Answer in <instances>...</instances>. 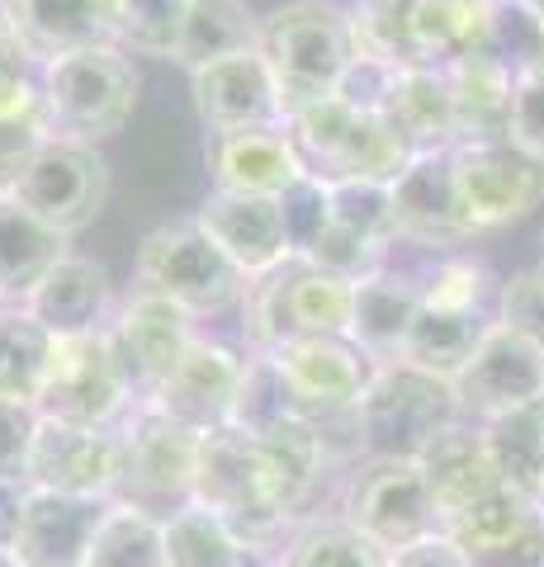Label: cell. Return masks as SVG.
I'll return each mask as SVG.
<instances>
[{
    "mask_svg": "<svg viewBox=\"0 0 544 567\" xmlns=\"http://www.w3.org/2000/svg\"><path fill=\"white\" fill-rule=\"evenodd\" d=\"M454 421H464L454 383L408 360L374 364V379L356 402V435L365 458H417Z\"/></svg>",
    "mask_w": 544,
    "mask_h": 567,
    "instance_id": "1",
    "label": "cell"
},
{
    "mask_svg": "<svg viewBox=\"0 0 544 567\" xmlns=\"http://www.w3.org/2000/svg\"><path fill=\"white\" fill-rule=\"evenodd\" d=\"M260 52L289 110L337 91L356 58V20L331 0H289L260 20Z\"/></svg>",
    "mask_w": 544,
    "mask_h": 567,
    "instance_id": "2",
    "label": "cell"
},
{
    "mask_svg": "<svg viewBox=\"0 0 544 567\" xmlns=\"http://www.w3.org/2000/svg\"><path fill=\"white\" fill-rule=\"evenodd\" d=\"M195 502L223 516L227 529L247 544V554H279V539L289 535V520H294L266 483L256 435L237 431V425H218V431H208L199 440Z\"/></svg>",
    "mask_w": 544,
    "mask_h": 567,
    "instance_id": "3",
    "label": "cell"
},
{
    "mask_svg": "<svg viewBox=\"0 0 544 567\" xmlns=\"http://www.w3.org/2000/svg\"><path fill=\"white\" fill-rule=\"evenodd\" d=\"M39 85L58 137H76V142L124 133V123L137 110V91H143L133 58L119 43L66 52V58L43 66Z\"/></svg>",
    "mask_w": 544,
    "mask_h": 567,
    "instance_id": "4",
    "label": "cell"
},
{
    "mask_svg": "<svg viewBox=\"0 0 544 567\" xmlns=\"http://www.w3.org/2000/svg\"><path fill=\"white\" fill-rule=\"evenodd\" d=\"M119 435H124V477H119L114 502L147 511L156 520L195 502V468L204 440L199 431L171 421L162 406L137 402L119 425Z\"/></svg>",
    "mask_w": 544,
    "mask_h": 567,
    "instance_id": "5",
    "label": "cell"
},
{
    "mask_svg": "<svg viewBox=\"0 0 544 567\" xmlns=\"http://www.w3.org/2000/svg\"><path fill=\"white\" fill-rule=\"evenodd\" d=\"M137 284L189 317H218L247 293V275L199 233V223H171L147 233L137 246Z\"/></svg>",
    "mask_w": 544,
    "mask_h": 567,
    "instance_id": "6",
    "label": "cell"
},
{
    "mask_svg": "<svg viewBox=\"0 0 544 567\" xmlns=\"http://www.w3.org/2000/svg\"><path fill=\"white\" fill-rule=\"evenodd\" d=\"M341 520L356 525L383 554H402L441 535V511L431 502L427 473L417 458H360L346 477Z\"/></svg>",
    "mask_w": 544,
    "mask_h": 567,
    "instance_id": "7",
    "label": "cell"
},
{
    "mask_svg": "<svg viewBox=\"0 0 544 567\" xmlns=\"http://www.w3.org/2000/svg\"><path fill=\"white\" fill-rule=\"evenodd\" d=\"M39 416L43 421H66V425H124V416L137 406L133 383L119 364L110 336H66L52 341L48 379L39 393Z\"/></svg>",
    "mask_w": 544,
    "mask_h": 567,
    "instance_id": "8",
    "label": "cell"
},
{
    "mask_svg": "<svg viewBox=\"0 0 544 567\" xmlns=\"http://www.w3.org/2000/svg\"><path fill=\"white\" fill-rule=\"evenodd\" d=\"M10 194L62 237H76L110 204V162L95 152V142L48 137Z\"/></svg>",
    "mask_w": 544,
    "mask_h": 567,
    "instance_id": "9",
    "label": "cell"
},
{
    "mask_svg": "<svg viewBox=\"0 0 544 567\" xmlns=\"http://www.w3.org/2000/svg\"><path fill=\"white\" fill-rule=\"evenodd\" d=\"M119 477H124V435H119V425H66L39 416V435H33L24 468L29 487L114 502Z\"/></svg>",
    "mask_w": 544,
    "mask_h": 567,
    "instance_id": "10",
    "label": "cell"
},
{
    "mask_svg": "<svg viewBox=\"0 0 544 567\" xmlns=\"http://www.w3.org/2000/svg\"><path fill=\"white\" fill-rule=\"evenodd\" d=\"M454 152V181L479 233L516 223L544 204V156L502 142H460Z\"/></svg>",
    "mask_w": 544,
    "mask_h": 567,
    "instance_id": "11",
    "label": "cell"
},
{
    "mask_svg": "<svg viewBox=\"0 0 544 567\" xmlns=\"http://www.w3.org/2000/svg\"><path fill=\"white\" fill-rule=\"evenodd\" d=\"M110 346L124 364V374L133 383V398L137 402H152L162 393V383L175 374V364L185 360V350L195 346V317L185 308L166 303L147 289H137L124 308L114 312V322L104 327Z\"/></svg>",
    "mask_w": 544,
    "mask_h": 567,
    "instance_id": "12",
    "label": "cell"
},
{
    "mask_svg": "<svg viewBox=\"0 0 544 567\" xmlns=\"http://www.w3.org/2000/svg\"><path fill=\"white\" fill-rule=\"evenodd\" d=\"M454 398H460L464 416H479V421L521 412V406H540L544 402V350L531 346L525 336L506 331L502 322H493L479 341V350H473V360L454 379Z\"/></svg>",
    "mask_w": 544,
    "mask_h": 567,
    "instance_id": "13",
    "label": "cell"
},
{
    "mask_svg": "<svg viewBox=\"0 0 544 567\" xmlns=\"http://www.w3.org/2000/svg\"><path fill=\"white\" fill-rule=\"evenodd\" d=\"M270 354L285 369L298 412L312 421L356 412V402L374 379V360L350 336H298V341H285Z\"/></svg>",
    "mask_w": 544,
    "mask_h": 567,
    "instance_id": "14",
    "label": "cell"
},
{
    "mask_svg": "<svg viewBox=\"0 0 544 567\" xmlns=\"http://www.w3.org/2000/svg\"><path fill=\"white\" fill-rule=\"evenodd\" d=\"M189 95H195V110L208 133L285 128L289 123V104L279 95V81L260 48L195 71L189 76Z\"/></svg>",
    "mask_w": 544,
    "mask_h": 567,
    "instance_id": "15",
    "label": "cell"
},
{
    "mask_svg": "<svg viewBox=\"0 0 544 567\" xmlns=\"http://www.w3.org/2000/svg\"><path fill=\"white\" fill-rule=\"evenodd\" d=\"M393 227L402 241L417 246H460L479 237L460 181H454V152H417L408 171L393 181Z\"/></svg>",
    "mask_w": 544,
    "mask_h": 567,
    "instance_id": "16",
    "label": "cell"
},
{
    "mask_svg": "<svg viewBox=\"0 0 544 567\" xmlns=\"http://www.w3.org/2000/svg\"><path fill=\"white\" fill-rule=\"evenodd\" d=\"M199 233L237 265L247 279L275 275L279 265L294 260V246L285 233V208L279 199H256V194L208 189L195 213Z\"/></svg>",
    "mask_w": 544,
    "mask_h": 567,
    "instance_id": "17",
    "label": "cell"
},
{
    "mask_svg": "<svg viewBox=\"0 0 544 567\" xmlns=\"http://www.w3.org/2000/svg\"><path fill=\"white\" fill-rule=\"evenodd\" d=\"M242 369H247V354H237L227 341H214V336H195V346L185 350V360L175 364V374L162 383L152 406H162L171 421L189 425V431L208 435L233 416Z\"/></svg>",
    "mask_w": 544,
    "mask_h": 567,
    "instance_id": "18",
    "label": "cell"
},
{
    "mask_svg": "<svg viewBox=\"0 0 544 567\" xmlns=\"http://www.w3.org/2000/svg\"><path fill=\"white\" fill-rule=\"evenodd\" d=\"M0 14L29 62H58L66 52L114 43L119 0H0Z\"/></svg>",
    "mask_w": 544,
    "mask_h": 567,
    "instance_id": "19",
    "label": "cell"
},
{
    "mask_svg": "<svg viewBox=\"0 0 544 567\" xmlns=\"http://www.w3.org/2000/svg\"><path fill=\"white\" fill-rule=\"evenodd\" d=\"M104 511H110V502H100V496H66V492L29 487L10 554L24 567H81Z\"/></svg>",
    "mask_w": 544,
    "mask_h": 567,
    "instance_id": "20",
    "label": "cell"
},
{
    "mask_svg": "<svg viewBox=\"0 0 544 567\" xmlns=\"http://www.w3.org/2000/svg\"><path fill=\"white\" fill-rule=\"evenodd\" d=\"M24 312L39 322L52 341L66 336H95L114 322V284L110 270L91 256L66 251L58 265L48 270V279L24 298Z\"/></svg>",
    "mask_w": 544,
    "mask_h": 567,
    "instance_id": "21",
    "label": "cell"
},
{
    "mask_svg": "<svg viewBox=\"0 0 544 567\" xmlns=\"http://www.w3.org/2000/svg\"><path fill=\"white\" fill-rule=\"evenodd\" d=\"M208 171L214 189L256 194V199H285L304 181V162L289 128H247V133H208Z\"/></svg>",
    "mask_w": 544,
    "mask_h": 567,
    "instance_id": "22",
    "label": "cell"
},
{
    "mask_svg": "<svg viewBox=\"0 0 544 567\" xmlns=\"http://www.w3.org/2000/svg\"><path fill=\"white\" fill-rule=\"evenodd\" d=\"M417 464H421V473H427L435 511H441V529L454 516H464L469 506H479L483 496H493L497 487H506L497 464H493V450H487L483 425L454 421L450 431H441L427 450L417 454Z\"/></svg>",
    "mask_w": 544,
    "mask_h": 567,
    "instance_id": "23",
    "label": "cell"
},
{
    "mask_svg": "<svg viewBox=\"0 0 544 567\" xmlns=\"http://www.w3.org/2000/svg\"><path fill=\"white\" fill-rule=\"evenodd\" d=\"M260 450V468H266V483L275 492V502L298 516L308 506V496L318 492L322 473L331 468V440L322 431V421L312 416H289L285 425L256 435Z\"/></svg>",
    "mask_w": 544,
    "mask_h": 567,
    "instance_id": "24",
    "label": "cell"
},
{
    "mask_svg": "<svg viewBox=\"0 0 544 567\" xmlns=\"http://www.w3.org/2000/svg\"><path fill=\"white\" fill-rule=\"evenodd\" d=\"M66 256V237L29 213L14 194H0V308H24V298Z\"/></svg>",
    "mask_w": 544,
    "mask_h": 567,
    "instance_id": "25",
    "label": "cell"
},
{
    "mask_svg": "<svg viewBox=\"0 0 544 567\" xmlns=\"http://www.w3.org/2000/svg\"><path fill=\"white\" fill-rule=\"evenodd\" d=\"M445 76H450V95H454L460 142H502V137H512L516 71H506L493 52H473V58L445 66Z\"/></svg>",
    "mask_w": 544,
    "mask_h": 567,
    "instance_id": "26",
    "label": "cell"
},
{
    "mask_svg": "<svg viewBox=\"0 0 544 567\" xmlns=\"http://www.w3.org/2000/svg\"><path fill=\"white\" fill-rule=\"evenodd\" d=\"M421 312L417 279L379 270L356 284V308H350V341H356L374 364L398 360L408 346V331Z\"/></svg>",
    "mask_w": 544,
    "mask_h": 567,
    "instance_id": "27",
    "label": "cell"
},
{
    "mask_svg": "<svg viewBox=\"0 0 544 567\" xmlns=\"http://www.w3.org/2000/svg\"><path fill=\"white\" fill-rule=\"evenodd\" d=\"M389 123L408 137L412 152H450L460 147V123H454L450 76L441 66H408L389 100Z\"/></svg>",
    "mask_w": 544,
    "mask_h": 567,
    "instance_id": "28",
    "label": "cell"
},
{
    "mask_svg": "<svg viewBox=\"0 0 544 567\" xmlns=\"http://www.w3.org/2000/svg\"><path fill=\"white\" fill-rule=\"evenodd\" d=\"M408 33L417 66H454L487 52V6L479 0H408Z\"/></svg>",
    "mask_w": 544,
    "mask_h": 567,
    "instance_id": "29",
    "label": "cell"
},
{
    "mask_svg": "<svg viewBox=\"0 0 544 567\" xmlns=\"http://www.w3.org/2000/svg\"><path fill=\"white\" fill-rule=\"evenodd\" d=\"M260 48V20L252 14L247 0H189L181 48L171 62H181L189 76L214 62L242 58V52Z\"/></svg>",
    "mask_w": 544,
    "mask_h": 567,
    "instance_id": "30",
    "label": "cell"
},
{
    "mask_svg": "<svg viewBox=\"0 0 544 567\" xmlns=\"http://www.w3.org/2000/svg\"><path fill=\"white\" fill-rule=\"evenodd\" d=\"M487 317L483 312H454V308H431L421 303L417 322L408 331V346H402L398 360H408L417 369H427L435 379H460V369L473 360V350L487 336Z\"/></svg>",
    "mask_w": 544,
    "mask_h": 567,
    "instance_id": "31",
    "label": "cell"
},
{
    "mask_svg": "<svg viewBox=\"0 0 544 567\" xmlns=\"http://www.w3.org/2000/svg\"><path fill=\"white\" fill-rule=\"evenodd\" d=\"M483 435L502 483L544 506V402L483 421Z\"/></svg>",
    "mask_w": 544,
    "mask_h": 567,
    "instance_id": "32",
    "label": "cell"
},
{
    "mask_svg": "<svg viewBox=\"0 0 544 567\" xmlns=\"http://www.w3.org/2000/svg\"><path fill=\"white\" fill-rule=\"evenodd\" d=\"M412 147L408 137H402L389 114H356V123H350L346 142L337 147V156H331L327 166V185L331 181H374V185H393L402 171H408L412 162Z\"/></svg>",
    "mask_w": 544,
    "mask_h": 567,
    "instance_id": "33",
    "label": "cell"
},
{
    "mask_svg": "<svg viewBox=\"0 0 544 567\" xmlns=\"http://www.w3.org/2000/svg\"><path fill=\"white\" fill-rule=\"evenodd\" d=\"M166 535V567H247V544H242L223 516L189 502L162 520Z\"/></svg>",
    "mask_w": 544,
    "mask_h": 567,
    "instance_id": "34",
    "label": "cell"
},
{
    "mask_svg": "<svg viewBox=\"0 0 544 567\" xmlns=\"http://www.w3.org/2000/svg\"><path fill=\"white\" fill-rule=\"evenodd\" d=\"M48 137H58V128H52L43 85L29 76L14 85V91L0 95V194L14 189L20 171L39 156Z\"/></svg>",
    "mask_w": 544,
    "mask_h": 567,
    "instance_id": "35",
    "label": "cell"
},
{
    "mask_svg": "<svg viewBox=\"0 0 544 567\" xmlns=\"http://www.w3.org/2000/svg\"><path fill=\"white\" fill-rule=\"evenodd\" d=\"M52 360V336L24 308H0V398L39 402Z\"/></svg>",
    "mask_w": 544,
    "mask_h": 567,
    "instance_id": "36",
    "label": "cell"
},
{
    "mask_svg": "<svg viewBox=\"0 0 544 567\" xmlns=\"http://www.w3.org/2000/svg\"><path fill=\"white\" fill-rule=\"evenodd\" d=\"M81 567H166L162 520L147 516V511H137V506L110 502Z\"/></svg>",
    "mask_w": 544,
    "mask_h": 567,
    "instance_id": "37",
    "label": "cell"
},
{
    "mask_svg": "<svg viewBox=\"0 0 544 567\" xmlns=\"http://www.w3.org/2000/svg\"><path fill=\"white\" fill-rule=\"evenodd\" d=\"M289 416H304V412H298V398H294V388L285 379V369L275 364V354L252 350L247 369H242L227 425H237V431H247V435H266V431H275V425H285Z\"/></svg>",
    "mask_w": 544,
    "mask_h": 567,
    "instance_id": "38",
    "label": "cell"
},
{
    "mask_svg": "<svg viewBox=\"0 0 544 567\" xmlns=\"http://www.w3.org/2000/svg\"><path fill=\"white\" fill-rule=\"evenodd\" d=\"M275 567H389V554L346 520H312L289 535Z\"/></svg>",
    "mask_w": 544,
    "mask_h": 567,
    "instance_id": "39",
    "label": "cell"
},
{
    "mask_svg": "<svg viewBox=\"0 0 544 567\" xmlns=\"http://www.w3.org/2000/svg\"><path fill=\"white\" fill-rule=\"evenodd\" d=\"M189 0H119V24L114 43L124 52H143V58H175L181 48Z\"/></svg>",
    "mask_w": 544,
    "mask_h": 567,
    "instance_id": "40",
    "label": "cell"
},
{
    "mask_svg": "<svg viewBox=\"0 0 544 567\" xmlns=\"http://www.w3.org/2000/svg\"><path fill=\"white\" fill-rule=\"evenodd\" d=\"M327 204H331V223L346 233H360L379 246L398 241L393 227V185H374V181H331L327 185Z\"/></svg>",
    "mask_w": 544,
    "mask_h": 567,
    "instance_id": "41",
    "label": "cell"
},
{
    "mask_svg": "<svg viewBox=\"0 0 544 567\" xmlns=\"http://www.w3.org/2000/svg\"><path fill=\"white\" fill-rule=\"evenodd\" d=\"M540 43H544V20L525 0H497V6H487V52L506 71L525 76L540 58Z\"/></svg>",
    "mask_w": 544,
    "mask_h": 567,
    "instance_id": "42",
    "label": "cell"
},
{
    "mask_svg": "<svg viewBox=\"0 0 544 567\" xmlns=\"http://www.w3.org/2000/svg\"><path fill=\"white\" fill-rule=\"evenodd\" d=\"M383 256H389V246H379L370 237L346 233V227L327 223L318 233V241H312L298 260L312 265V270H322V275H337L346 284H360V279H370V275L383 270Z\"/></svg>",
    "mask_w": 544,
    "mask_h": 567,
    "instance_id": "43",
    "label": "cell"
},
{
    "mask_svg": "<svg viewBox=\"0 0 544 567\" xmlns=\"http://www.w3.org/2000/svg\"><path fill=\"white\" fill-rule=\"evenodd\" d=\"M417 289H421V303H431V308L483 312V298H487V289H493V275H487V265L473 260V256H445V260L431 265Z\"/></svg>",
    "mask_w": 544,
    "mask_h": 567,
    "instance_id": "44",
    "label": "cell"
},
{
    "mask_svg": "<svg viewBox=\"0 0 544 567\" xmlns=\"http://www.w3.org/2000/svg\"><path fill=\"white\" fill-rule=\"evenodd\" d=\"M398 81H402V66L383 62V58H370V52H356L331 95H341L350 110H360V114H383L389 110V100H393V91H398Z\"/></svg>",
    "mask_w": 544,
    "mask_h": 567,
    "instance_id": "45",
    "label": "cell"
},
{
    "mask_svg": "<svg viewBox=\"0 0 544 567\" xmlns=\"http://www.w3.org/2000/svg\"><path fill=\"white\" fill-rule=\"evenodd\" d=\"M497 322L544 350V265H535V270H521V275H512L502 284Z\"/></svg>",
    "mask_w": 544,
    "mask_h": 567,
    "instance_id": "46",
    "label": "cell"
},
{
    "mask_svg": "<svg viewBox=\"0 0 544 567\" xmlns=\"http://www.w3.org/2000/svg\"><path fill=\"white\" fill-rule=\"evenodd\" d=\"M279 208H285V233H289V246H294V260L308 251L312 241H318V233L331 223V204H327V181H312V175H304L285 199H279Z\"/></svg>",
    "mask_w": 544,
    "mask_h": 567,
    "instance_id": "47",
    "label": "cell"
},
{
    "mask_svg": "<svg viewBox=\"0 0 544 567\" xmlns=\"http://www.w3.org/2000/svg\"><path fill=\"white\" fill-rule=\"evenodd\" d=\"M33 435H39V406L0 398V477H14V483H24Z\"/></svg>",
    "mask_w": 544,
    "mask_h": 567,
    "instance_id": "48",
    "label": "cell"
},
{
    "mask_svg": "<svg viewBox=\"0 0 544 567\" xmlns=\"http://www.w3.org/2000/svg\"><path fill=\"white\" fill-rule=\"evenodd\" d=\"M469 567H544V516H535L531 525H521L516 535H506L497 544L479 548V554H464Z\"/></svg>",
    "mask_w": 544,
    "mask_h": 567,
    "instance_id": "49",
    "label": "cell"
},
{
    "mask_svg": "<svg viewBox=\"0 0 544 567\" xmlns=\"http://www.w3.org/2000/svg\"><path fill=\"white\" fill-rule=\"evenodd\" d=\"M512 142L525 152L544 156V76L525 71L516 76V95H512Z\"/></svg>",
    "mask_w": 544,
    "mask_h": 567,
    "instance_id": "50",
    "label": "cell"
},
{
    "mask_svg": "<svg viewBox=\"0 0 544 567\" xmlns=\"http://www.w3.org/2000/svg\"><path fill=\"white\" fill-rule=\"evenodd\" d=\"M389 567H469V558L445 535H431L412 548H402V554H389Z\"/></svg>",
    "mask_w": 544,
    "mask_h": 567,
    "instance_id": "51",
    "label": "cell"
},
{
    "mask_svg": "<svg viewBox=\"0 0 544 567\" xmlns=\"http://www.w3.org/2000/svg\"><path fill=\"white\" fill-rule=\"evenodd\" d=\"M29 58H24V48L14 43V33H10V24H6V14H0V95L6 91H14L20 81H29Z\"/></svg>",
    "mask_w": 544,
    "mask_h": 567,
    "instance_id": "52",
    "label": "cell"
},
{
    "mask_svg": "<svg viewBox=\"0 0 544 567\" xmlns=\"http://www.w3.org/2000/svg\"><path fill=\"white\" fill-rule=\"evenodd\" d=\"M24 502H29V483H14V477H0V548H10L14 529H20Z\"/></svg>",
    "mask_w": 544,
    "mask_h": 567,
    "instance_id": "53",
    "label": "cell"
},
{
    "mask_svg": "<svg viewBox=\"0 0 544 567\" xmlns=\"http://www.w3.org/2000/svg\"><path fill=\"white\" fill-rule=\"evenodd\" d=\"M0 567H24V563H20V558H14V554H10V548H0Z\"/></svg>",
    "mask_w": 544,
    "mask_h": 567,
    "instance_id": "54",
    "label": "cell"
},
{
    "mask_svg": "<svg viewBox=\"0 0 544 567\" xmlns=\"http://www.w3.org/2000/svg\"><path fill=\"white\" fill-rule=\"evenodd\" d=\"M531 71H535V76H544V43H540V58H535V66H531Z\"/></svg>",
    "mask_w": 544,
    "mask_h": 567,
    "instance_id": "55",
    "label": "cell"
},
{
    "mask_svg": "<svg viewBox=\"0 0 544 567\" xmlns=\"http://www.w3.org/2000/svg\"><path fill=\"white\" fill-rule=\"evenodd\" d=\"M525 6H531V10L540 14V20H544V0H525Z\"/></svg>",
    "mask_w": 544,
    "mask_h": 567,
    "instance_id": "56",
    "label": "cell"
},
{
    "mask_svg": "<svg viewBox=\"0 0 544 567\" xmlns=\"http://www.w3.org/2000/svg\"><path fill=\"white\" fill-rule=\"evenodd\" d=\"M360 6H398V0H360Z\"/></svg>",
    "mask_w": 544,
    "mask_h": 567,
    "instance_id": "57",
    "label": "cell"
},
{
    "mask_svg": "<svg viewBox=\"0 0 544 567\" xmlns=\"http://www.w3.org/2000/svg\"><path fill=\"white\" fill-rule=\"evenodd\" d=\"M479 6H497V0H479Z\"/></svg>",
    "mask_w": 544,
    "mask_h": 567,
    "instance_id": "58",
    "label": "cell"
},
{
    "mask_svg": "<svg viewBox=\"0 0 544 567\" xmlns=\"http://www.w3.org/2000/svg\"><path fill=\"white\" fill-rule=\"evenodd\" d=\"M540 265H544V260H540Z\"/></svg>",
    "mask_w": 544,
    "mask_h": 567,
    "instance_id": "59",
    "label": "cell"
}]
</instances>
